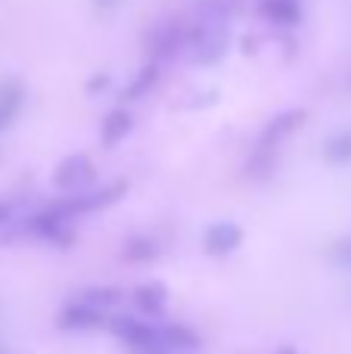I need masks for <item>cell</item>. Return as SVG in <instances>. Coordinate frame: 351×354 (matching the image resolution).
Instances as JSON below:
<instances>
[{"mask_svg":"<svg viewBox=\"0 0 351 354\" xmlns=\"http://www.w3.org/2000/svg\"><path fill=\"white\" fill-rule=\"evenodd\" d=\"M155 75H159V68H155V66H146V68H143V72H140V78H137V81H134V84H131L128 97H131V100L143 97V93H146V91H149V87H153V84H155Z\"/></svg>","mask_w":351,"mask_h":354,"instance_id":"5bb4252c","label":"cell"},{"mask_svg":"<svg viewBox=\"0 0 351 354\" xmlns=\"http://www.w3.org/2000/svg\"><path fill=\"white\" fill-rule=\"evenodd\" d=\"M240 243H243V227L234 224V221H218L202 236V245L209 255H230L234 249H240Z\"/></svg>","mask_w":351,"mask_h":354,"instance_id":"3957f363","label":"cell"},{"mask_svg":"<svg viewBox=\"0 0 351 354\" xmlns=\"http://www.w3.org/2000/svg\"><path fill=\"white\" fill-rule=\"evenodd\" d=\"M19 106H22V87H19L16 81L0 84V131H3L6 124L16 118Z\"/></svg>","mask_w":351,"mask_h":354,"instance_id":"30bf717a","label":"cell"},{"mask_svg":"<svg viewBox=\"0 0 351 354\" xmlns=\"http://www.w3.org/2000/svg\"><path fill=\"white\" fill-rule=\"evenodd\" d=\"M97 3H103V6H112V3H115V0H97Z\"/></svg>","mask_w":351,"mask_h":354,"instance_id":"ac0fdd59","label":"cell"},{"mask_svg":"<svg viewBox=\"0 0 351 354\" xmlns=\"http://www.w3.org/2000/svg\"><path fill=\"white\" fill-rule=\"evenodd\" d=\"M277 354H302V351H298V348H280Z\"/></svg>","mask_w":351,"mask_h":354,"instance_id":"e0dca14e","label":"cell"},{"mask_svg":"<svg viewBox=\"0 0 351 354\" xmlns=\"http://www.w3.org/2000/svg\"><path fill=\"white\" fill-rule=\"evenodd\" d=\"M302 124H305V109H286V112H280V115H274V122L261 131L258 149H267V153H271L274 147H280V143H283L296 128H302Z\"/></svg>","mask_w":351,"mask_h":354,"instance_id":"277c9868","label":"cell"},{"mask_svg":"<svg viewBox=\"0 0 351 354\" xmlns=\"http://www.w3.org/2000/svg\"><path fill=\"white\" fill-rule=\"evenodd\" d=\"M131 128H134L131 112L128 109H112L103 122V143L106 147H115V143H122L124 137L131 134Z\"/></svg>","mask_w":351,"mask_h":354,"instance_id":"ba28073f","label":"cell"},{"mask_svg":"<svg viewBox=\"0 0 351 354\" xmlns=\"http://www.w3.org/2000/svg\"><path fill=\"white\" fill-rule=\"evenodd\" d=\"M124 193H128V183H124V180H115V183H109V187H87V189H78L72 199H62V202H56V205H50V208H53L56 214H62V218H72V214L99 212V208H106V205H112V202H118Z\"/></svg>","mask_w":351,"mask_h":354,"instance_id":"6da1fadb","label":"cell"},{"mask_svg":"<svg viewBox=\"0 0 351 354\" xmlns=\"http://www.w3.org/2000/svg\"><path fill=\"white\" fill-rule=\"evenodd\" d=\"M124 255H128L131 261H149V258L159 255V245L149 243V239H143V236H137L124 245Z\"/></svg>","mask_w":351,"mask_h":354,"instance_id":"4fadbf2b","label":"cell"},{"mask_svg":"<svg viewBox=\"0 0 351 354\" xmlns=\"http://www.w3.org/2000/svg\"><path fill=\"white\" fill-rule=\"evenodd\" d=\"M3 221H10V205H6V202H0V224H3Z\"/></svg>","mask_w":351,"mask_h":354,"instance_id":"2e32d148","label":"cell"},{"mask_svg":"<svg viewBox=\"0 0 351 354\" xmlns=\"http://www.w3.org/2000/svg\"><path fill=\"white\" fill-rule=\"evenodd\" d=\"M339 255H342V261H345L348 268H351V239H348V243H342V245H339Z\"/></svg>","mask_w":351,"mask_h":354,"instance_id":"9a60e30c","label":"cell"},{"mask_svg":"<svg viewBox=\"0 0 351 354\" xmlns=\"http://www.w3.org/2000/svg\"><path fill=\"white\" fill-rule=\"evenodd\" d=\"M84 301H91L93 308H99V311H112L115 305H122V289L115 286H99V289H87L84 295H81Z\"/></svg>","mask_w":351,"mask_h":354,"instance_id":"8fae6325","label":"cell"},{"mask_svg":"<svg viewBox=\"0 0 351 354\" xmlns=\"http://www.w3.org/2000/svg\"><path fill=\"white\" fill-rule=\"evenodd\" d=\"M323 156H327L333 165H345V162H351V131H342V134L330 137V143L323 147Z\"/></svg>","mask_w":351,"mask_h":354,"instance_id":"7c38bea8","label":"cell"},{"mask_svg":"<svg viewBox=\"0 0 351 354\" xmlns=\"http://www.w3.org/2000/svg\"><path fill=\"white\" fill-rule=\"evenodd\" d=\"M56 187L62 189H87L93 180H97V171H93V162L87 159V156H68V159L59 162V168H56L53 174Z\"/></svg>","mask_w":351,"mask_h":354,"instance_id":"7a4b0ae2","label":"cell"},{"mask_svg":"<svg viewBox=\"0 0 351 354\" xmlns=\"http://www.w3.org/2000/svg\"><path fill=\"white\" fill-rule=\"evenodd\" d=\"M134 305H137V311L159 317V314H165L168 289L162 286V283H146V286H140V289L134 292Z\"/></svg>","mask_w":351,"mask_h":354,"instance_id":"8992f818","label":"cell"},{"mask_svg":"<svg viewBox=\"0 0 351 354\" xmlns=\"http://www.w3.org/2000/svg\"><path fill=\"white\" fill-rule=\"evenodd\" d=\"M59 320L66 330H93V326H99L106 320V311H99L91 301L81 299V301H75V305H66Z\"/></svg>","mask_w":351,"mask_h":354,"instance_id":"5b68a950","label":"cell"},{"mask_svg":"<svg viewBox=\"0 0 351 354\" xmlns=\"http://www.w3.org/2000/svg\"><path fill=\"white\" fill-rule=\"evenodd\" d=\"M162 339H165V345H168V351H196L199 348V336L190 330V326H184V324H171V326H165L162 330Z\"/></svg>","mask_w":351,"mask_h":354,"instance_id":"9c48e42d","label":"cell"},{"mask_svg":"<svg viewBox=\"0 0 351 354\" xmlns=\"http://www.w3.org/2000/svg\"><path fill=\"white\" fill-rule=\"evenodd\" d=\"M261 16L277 25H296L302 19V3L298 0H261Z\"/></svg>","mask_w":351,"mask_h":354,"instance_id":"52a82bcc","label":"cell"}]
</instances>
